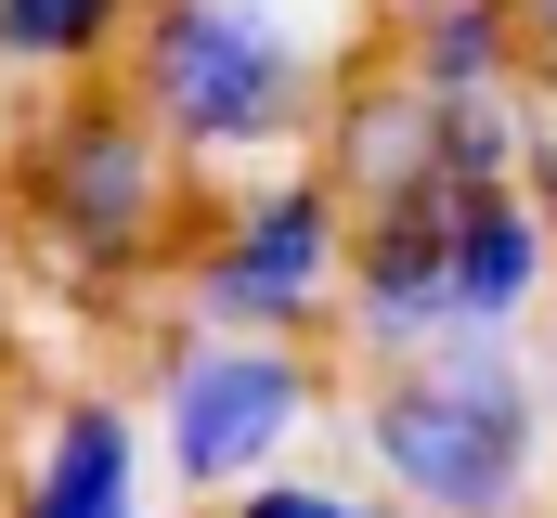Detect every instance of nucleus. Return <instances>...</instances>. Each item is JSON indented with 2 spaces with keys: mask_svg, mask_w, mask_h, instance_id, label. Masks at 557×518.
<instances>
[{
  "mask_svg": "<svg viewBox=\"0 0 557 518\" xmlns=\"http://www.w3.org/2000/svg\"><path fill=\"white\" fill-rule=\"evenodd\" d=\"M337 78H350V26L324 0H131V39H117V104L195 182L311 156Z\"/></svg>",
  "mask_w": 557,
  "mask_h": 518,
  "instance_id": "1",
  "label": "nucleus"
},
{
  "mask_svg": "<svg viewBox=\"0 0 557 518\" xmlns=\"http://www.w3.org/2000/svg\"><path fill=\"white\" fill-rule=\"evenodd\" d=\"M350 428L389 518H532L557 467V402L532 337H441L416 363H363Z\"/></svg>",
  "mask_w": 557,
  "mask_h": 518,
  "instance_id": "2",
  "label": "nucleus"
},
{
  "mask_svg": "<svg viewBox=\"0 0 557 518\" xmlns=\"http://www.w3.org/2000/svg\"><path fill=\"white\" fill-rule=\"evenodd\" d=\"M0 195H13V234L39 247V272H65V285H143L156 259L182 247L195 169L117 91H65V104H39L13 130Z\"/></svg>",
  "mask_w": 557,
  "mask_h": 518,
  "instance_id": "3",
  "label": "nucleus"
},
{
  "mask_svg": "<svg viewBox=\"0 0 557 518\" xmlns=\"http://www.w3.org/2000/svg\"><path fill=\"white\" fill-rule=\"evenodd\" d=\"M337 259H350V195L285 156L221 182V208L169 247L182 272V324H234V337H324L337 324Z\"/></svg>",
  "mask_w": 557,
  "mask_h": 518,
  "instance_id": "4",
  "label": "nucleus"
},
{
  "mask_svg": "<svg viewBox=\"0 0 557 518\" xmlns=\"http://www.w3.org/2000/svg\"><path fill=\"white\" fill-rule=\"evenodd\" d=\"M324 350L311 337H234V324H182L156 337V467L208 506V493H247L298 467V441L324 428Z\"/></svg>",
  "mask_w": 557,
  "mask_h": 518,
  "instance_id": "5",
  "label": "nucleus"
},
{
  "mask_svg": "<svg viewBox=\"0 0 557 518\" xmlns=\"http://www.w3.org/2000/svg\"><path fill=\"white\" fill-rule=\"evenodd\" d=\"M532 65V0H403L389 13V78L416 91H506Z\"/></svg>",
  "mask_w": 557,
  "mask_h": 518,
  "instance_id": "6",
  "label": "nucleus"
},
{
  "mask_svg": "<svg viewBox=\"0 0 557 518\" xmlns=\"http://www.w3.org/2000/svg\"><path fill=\"white\" fill-rule=\"evenodd\" d=\"M131 39V0H0V65L13 78H104Z\"/></svg>",
  "mask_w": 557,
  "mask_h": 518,
  "instance_id": "7",
  "label": "nucleus"
},
{
  "mask_svg": "<svg viewBox=\"0 0 557 518\" xmlns=\"http://www.w3.org/2000/svg\"><path fill=\"white\" fill-rule=\"evenodd\" d=\"M195 518H389V506H363L350 480H298V467H273V480H247V493H208Z\"/></svg>",
  "mask_w": 557,
  "mask_h": 518,
  "instance_id": "8",
  "label": "nucleus"
},
{
  "mask_svg": "<svg viewBox=\"0 0 557 518\" xmlns=\"http://www.w3.org/2000/svg\"><path fill=\"white\" fill-rule=\"evenodd\" d=\"M519 91H532V118H545V156H532V182L557 195V0H532V65H519Z\"/></svg>",
  "mask_w": 557,
  "mask_h": 518,
  "instance_id": "9",
  "label": "nucleus"
},
{
  "mask_svg": "<svg viewBox=\"0 0 557 518\" xmlns=\"http://www.w3.org/2000/svg\"><path fill=\"white\" fill-rule=\"evenodd\" d=\"M0 518H13V467H0Z\"/></svg>",
  "mask_w": 557,
  "mask_h": 518,
  "instance_id": "10",
  "label": "nucleus"
},
{
  "mask_svg": "<svg viewBox=\"0 0 557 518\" xmlns=\"http://www.w3.org/2000/svg\"><path fill=\"white\" fill-rule=\"evenodd\" d=\"M545 221H557V195H545Z\"/></svg>",
  "mask_w": 557,
  "mask_h": 518,
  "instance_id": "11",
  "label": "nucleus"
}]
</instances>
